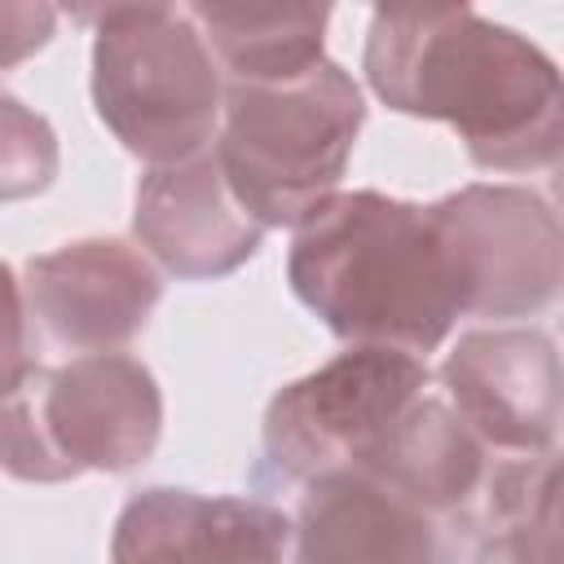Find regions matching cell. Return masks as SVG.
I'll return each instance as SVG.
<instances>
[{
	"label": "cell",
	"mask_w": 564,
	"mask_h": 564,
	"mask_svg": "<svg viewBox=\"0 0 564 564\" xmlns=\"http://www.w3.org/2000/svg\"><path fill=\"white\" fill-rule=\"evenodd\" d=\"M361 70L370 93L414 119L449 123L489 172H551L564 141L555 62L471 4L375 9Z\"/></svg>",
	"instance_id": "obj_1"
},
{
	"label": "cell",
	"mask_w": 564,
	"mask_h": 564,
	"mask_svg": "<svg viewBox=\"0 0 564 564\" xmlns=\"http://www.w3.org/2000/svg\"><path fill=\"white\" fill-rule=\"evenodd\" d=\"M295 300L348 348L427 357L463 317V286L427 207L379 189H339L286 256Z\"/></svg>",
	"instance_id": "obj_2"
},
{
	"label": "cell",
	"mask_w": 564,
	"mask_h": 564,
	"mask_svg": "<svg viewBox=\"0 0 564 564\" xmlns=\"http://www.w3.org/2000/svg\"><path fill=\"white\" fill-rule=\"evenodd\" d=\"M361 123L357 79L322 57L295 79L225 84L212 154L260 229H300L339 194Z\"/></svg>",
	"instance_id": "obj_3"
},
{
	"label": "cell",
	"mask_w": 564,
	"mask_h": 564,
	"mask_svg": "<svg viewBox=\"0 0 564 564\" xmlns=\"http://www.w3.org/2000/svg\"><path fill=\"white\" fill-rule=\"evenodd\" d=\"M79 18L93 22V106L115 141L150 167L212 150L225 79L189 9L101 4Z\"/></svg>",
	"instance_id": "obj_4"
},
{
	"label": "cell",
	"mask_w": 564,
	"mask_h": 564,
	"mask_svg": "<svg viewBox=\"0 0 564 564\" xmlns=\"http://www.w3.org/2000/svg\"><path fill=\"white\" fill-rule=\"evenodd\" d=\"M163 432V392L128 352H84L35 366L0 397V471L62 485L84 471H132Z\"/></svg>",
	"instance_id": "obj_5"
},
{
	"label": "cell",
	"mask_w": 564,
	"mask_h": 564,
	"mask_svg": "<svg viewBox=\"0 0 564 564\" xmlns=\"http://www.w3.org/2000/svg\"><path fill=\"white\" fill-rule=\"evenodd\" d=\"M427 361L410 352L348 348L330 357L269 401L256 480L300 489L326 471L357 467L401 410L427 392Z\"/></svg>",
	"instance_id": "obj_6"
},
{
	"label": "cell",
	"mask_w": 564,
	"mask_h": 564,
	"mask_svg": "<svg viewBox=\"0 0 564 564\" xmlns=\"http://www.w3.org/2000/svg\"><path fill=\"white\" fill-rule=\"evenodd\" d=\"M458 286L463 317H533L560 295V220L524 185H463L427 203Z\"/></svg>",
	"instance_id": "obj_7"
},
{
	"label": "cell",
	"mask_w": 564,
	"mask_h": 564,
	"mask_svg": "<svg viewBox=\"0 0 564 564\" xmlns=\"http://www.w3.org/2000/svg\"><path fill=\"white\" fill-rule=\"evenodd\" d=\"M445 405L494 458H542L560 441V352L538 326H480L441 361Z\"/></svg>",
	"instance_id": "obj_8"
},
{
	"label": "cell",
	"mask_w": 564,
	"mask_h": 564,
	"mask_svg": "<svg viewBox=\"0 0 564 564\" xmlns=\"http://www.w3.org/2000/svg\"><path fill=\"white\" fill-rule=\"evenodd\" d=\"M26 304L44 335L70 352H115L154 313L159 269L119 238H79L26 260Z\"/></svg>",
	"instance_id": "obj_9"
},
{
	"label": "cell",
	"mask_w": 564,
	"mask_h": 564,
	"mask_svg": "<svg viewBox=\"0 0 564 564\" xmlns=\"http://www.w3.org/2000/svg\"><path fill=\"white\" fill-rule=\"evenodd\" d=\"M463 533L361 471L300 485L286 564H458Z\"/></svg>",
	"instance_id": "obj_10"
},
{
	"label": "cell",
	"mask_w": 564,
	"mask_h": 564,
	"mask_svg": "<svg viewBox=\"0 0 564 564\" xmlns=\"http://www.w3.org/2000/svg\"><path fill=\"white\" fill-rule=\"evenodd\" d=\"M291 520L260 498L141 489L115 520L110 564H286Z\"/></svg>",
	"instance_id": "obj_11"
},
{
	"label": "cell",
	"mask_w": 564,
	"mask_h": 564,
	"mask_svg": "<svg viewBox=\"0 0 564 564\" xmlns=\"http://www.w3.org/2000/svg\"><path fill=\"white\" fill-rule=\"evenodd\" d=\"M132 234L172 278L185 282L225 278L264 242V229L238 207L212 150L141 176Z\"/></svg>",
	"instance_id": "obj_12"
},
{
	"label": "cell",
	"mask_w": 564,
	"mask_h": 564,
	"mask_svg": "<svg viewBox=\"0 0 564 564\" xmlns=\"http://www.w3.org/2000/svg\"><path fill=\"white\" fill-rule=\"evenodd\" d=\"M494 463L498 458L458 423V414L441 397L423 392L348 471H361L458 533H471Z\"/></svg>",
	"instance_id": "obj_13"
},
{
	"label": "cell",
	"mask_w": 564,
	"mask_h": 564,
	"mask_svg": "<svg viewBox=\"0 0 564 564\" xmlns=\"http://www.w3.org/2000/svg\"><path fill=\"white\" fill-rule=\"evenodd\" d=\"M225 84H278L313 70L326 53V4H189Z\"/></svg>",
	"instance_id": "obj_14"
},
{
	"label": "cell",
	"mask_w": 564,
	"mask_h": 564,
	"mask_svg": "<svg viewBox=\"0 0 564 564\" xmlns=\"http://www.w3.org/2000/svg\"><path fill=\"white\" fill-rule=\"evenodd\" d=\"M476 529V564H560V454L498 458Z\"/></svg>",
	"instance_id": "obj_15"
},
{
	"label": "cell",
	"mask_w": 564,
	"mask_h": 564,
	"mask_svg": "<svg viewBox=\"0 0 564 564\" xmlns=\"http://www.w3.org/2000/svg\"><path fill=\"white\" fill-rule=\"evenodd\" d=\"M57 137L44 115L0 93V203L35 198L57 176Z\"/></svg>",
	"instance_id": "obj_16"
},
{
	"label": "cell",
	"mask_w": 564,
	"mask_h": 564,
	"mask_svg": "<svg viewBox=\"0 0 564 564\" xmlns=\"http://www.w3.org/2000/svg\"><path fill=\"white\" fill-rule=\"evenodd\" d=\"M35 370L31 361V339H26V308L18 278L0 260V397H9L26 375Z\"/></svg>",
	"instance_id": "obj_17"
},
{
	"label": "cell",
	"mask_w": 564,
	"mask_h": 564,
	"mask_svg": "<svg viewBox=\"0 0 564 564\" xmlns=\"http://www.w3.org/2000/svg\"><path fill=\"white\" fill-rule=\"evenodd\" d=\"M53 26H57L53 4H0V70L44 48L53 40Z\"/></svg>",
	"instance_id": "obj_18"
}]
</instances>
